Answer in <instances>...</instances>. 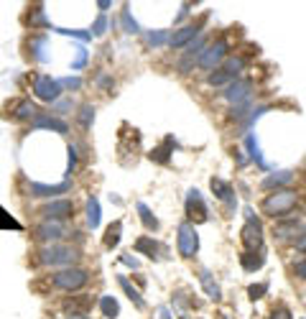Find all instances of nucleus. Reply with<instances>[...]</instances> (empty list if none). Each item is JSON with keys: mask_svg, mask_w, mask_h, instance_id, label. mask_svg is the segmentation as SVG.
Masks as SVG:
<instances>
[{"mask_svg": "<svg viewBox=\"0 0 306 319\" xmlns=\"http://www.w3.org/2000/svg\"><path fill=\"white\" fill-rule=\"evenodd\" d=\"M67 319H84L82 314H72V317H67Z\"/></svg>", "mask_w": 306, "mask_h": 319, "instance_id": "30", "label": "nucleus"}, {"mask_svg": "<svg viewBox=\"0 0 306 319\" xmlns=\"http://www.w3.org/2000/svg\"><path fill=\"white\" fill-rule=\"evenodd\" d=\"M196 34H199V28H196V26H184L181 31H176V34L171 36V46H174V49L184 46V43H187L189 39H194Z\"/></svg>", "mask_w": 306, "mask_h": 319, "instance_id": "11", "label": "nucleus"}, {"mask_svg": "<svg viewBox=\"0 0 306 319\" xmlns=\"http://www.w3.org/2000/svg\"><path fill=\"white\" fill-rule=\"evenodd\" d=\"M36 128H54L59 133H67V123H61V120H54V118H38L36 120Z\"/></svg>", "mask_w": 306, "mask_h": 319, "instance_id": "17", "label": "nucleus"}, {"mask_svg": "<svg viewBox=\"0 0 306 319\" xmlns=\"http://www.w3.org/2000/svg\"><path fill=\"white\" fill-rule=\"evenodd\" d=\"M212 189L217 192L220 199H230V187L225 184V181H220V179H212Z\"/></svg>", "mask_w": 306, "mask_h": 319, "instance_id": "24", "label": "nucleus"}, {"mask_svg": "<svg viewBox=\"0 0 306 319\" xmlns=\"http://www.w3.org/2000/svg\"><path fill=\"white\" fill-rule=\"evenodd\" d=\"M72 212H74V204L69 199H59V202L41 207V217L43 220H67V217H72Z\"/></svg>", "mask_w": 306, "mask_h": 319, "instance_id": "4", "label": "nucleus"}, {"mask_svg": "<svg viewBox=\"0 0 306 319\" xmlns=\"http://www.w3.org/2000/svg\"><path fill=\"white\" fill-rule=\"evenodd\" d=\"M34 92L41 97V100H56L59 97V84L51 80V77H38L36 82H34Z\"/></svg>", "mask_w": 306, "mask_h": 319, "instance_id": "8", "label": "nucleus"}, {"mask_svg": "<svg viewBox=\"0 0 306 319\" xmlns=\"http://www.w3.org/2000/svg\"><path fill=\"white\" fill-rule=\"evenodd\" d=\"M38 115V110H36V105L34 102H21L18 105V110L13 113V118L15 120H26V118H36Z\"/></svg>", "mask_w": 306, "mask_h": 319, "instance_id": "16", "label": "nucleus"}, {"mask_svg": "<svg viewBox=\"0 0 306 319\" xmlns=\"http://www.w3.org/2000/svg\"><path fill=\"white\" fill-rule=\"evenodd\" d=\"M187 212L191 220H207V207L202 202V197H199V192H189V199H187Z\"/></svg>", "mask_w": 306, "mask_h": 319, "instance_id": "9", "label": "nucleus"}, {"mask_svg": "<svg viewBox=\"0 0 306 319\" xmlns=\"http://www.w3.org/2000/svg\"><path fill=\"white\" fill-rule=\"evenodd\" d=\"M294 273H296V279H304L306 281V258H301V261L294 266Z\"/></svg>", "mask_w": 306, "mask_h": 319, "instance_id": "26", "label": "nucleus"}, {"mask_svg": "<svg viewBox=\"0 0 306 319\" xmlns=\"http://www.w3.org/2000/svg\"><path fill=\"white\" fill-rule=\"evenodd\" d=\"M92 307V301L89 299H69V301H64V309H72V312H84V309H89Z\"/></svg>", "mask_w": 306, "mask_h": 319, "instance_id": "21", "label": "nucleus"}, {"mask_svg": "<svg viewBox=\"0 0 306 319\" xmlns=\"http://www.w3.org/2000/svg\"><path fill=\"white\" fill-rule=\"evenodd\" d=\"M100 307H102L105 317H115V314H117V301H115L113 296H102V301H100Z\"/></svg>", "mask_w": 306, "mask_h": 319, "instance_id": "22", "label": "nucleus"}, {"mask_svg": "<svg viewBox=\"0 0 306 319\" xmlns=\"http://www.w3.org/2000/svg\"><path fill=\"white\" fill-rule=\"evenodd\" d=\"M163 319H168V317H166V314H163Z\"/></svg>", "mask_w": 306, "mask_h": 319, "instance_id": "31", "label": "nucleus"}, {"mask_svg": "<svg viewBox=\"0 0 306 319\" xmlns=\"http://www.w3.org/2000/svg\"><path fill=\"white\" fill-rule=\"evenodd\" d=\"M296 207V194L294 192H278L263 199V212L270 217H288Z\"/></svg>", "mask_w": 306, "mask_h": 319, "instance_id": "1", "label": "nucleus"}, {"mask_svg": "<svg viewBox=\"0 0 306 319\" xmlns=\"http://www.w3.org/2000/svg\"><path fill=\"white\" fill-rule=\"evenodd\" d=\"M266 288H268L266 283H258V286H250L248 288V294H250V299H260V294H263Z\"/></svg>", "mask_w": 306, "mask_h": 319, "instance_id": "27", "label": "nucleus"}, {"mask_svg": "<svg viewBox=\"0 0 306 319\" xmlns=\"http://www.w3.org/2000/svg\"><path fill=\"white\" fill-rule=\"evenodd\" d=\"M202 283H204L207 294H209L212 299H220V286H217V283H212V279H209V273H207V271H202Z\"/></svg>", "mask_w": 306, "mask_h": 319, "instance_id": "23", "label": "nucleus"}, {"mask_svg": "<svg viewBox=\"0 0 306 319\" xmlns=\"http://www.w3.org/2000/svg\"><path fill=\"white\" fill-rule=\"evenodd\" d=\"M291 174H283V176H268L266 179V187H273V184H283V181H288Z\"/></svg>", "mask_w": 306, "mask_h": 319, "instance_id": "28", "label": "nucleus"}, {"mask_svg": "<svg viewBox=\"0 0 306 319\" xmlns=\"http://www.w3.org/2000/svg\"><path fill=\"white\" fill-rule=\"evenodd\" d=\"M117 283L122 286V291H125V294H128V299H130V301L135 304V307H138V309H143V307H146V301H143V299H141V294H138V291H135V288H133V286L128 283V279H122V276H120V279H117Z\"/></svg>", "mask_w": 306, "mask_h": 319, "instance_id": "13", "label": "nucleus"}, {"mask_svg": "<svg viewBox=\"0 0 306 319\" xmlns=\"http://www.w3.org/2000/svg\"><path fill=\"white\" fill-rule=\"evenodd\" d=\"M67 189V184H61V187H31V197H51V194H56V192H64Z\"/></svg>", "mask_w": 306, "mask_h": 319, "instance_id": "20", "label": "nucleus"}, {"mask_svg": "<svg viewBox=\"0 0 306 319\" xmlns=\"http://www.w3.org/2000/svg\"><path fill=\"white\" fill-rule=\"evenodd\" d=\"M74 258H76V253L67 245H49L41 250V263H46V266H69L72 268Z\"/></svg>", "mask_w": 306, "mask_h": 319, "instance_id": "3", "label": "nucleus"}, {"mask_svg": "<svg viewBox=\"0 0 306 319\" xmlns=\"http://www.w3.org/2000/svg\"><path fill=\"white\" fill-rule=\"evenodd\" d=\"M248 89H250V84H248V82H237V84H230V89H227V100L237 102V100H242L245 95H248Z\"/></svg>", "mask_w": 306, "mask_h": 319, "instance_id": "15", "label": "nucleus"}, {"mask_svg": "<svg viewBox=\"0 0 306 319\" xmlns=\"http://www.w3.org/2000/svg\"><path fill=\"white\" fill-rule=\"evenodd\" d=\"M301 230V225L296 222V220H286V222H278L273 227V233L278 235V238H288V235H296Z\"/></svg>", "mask_w": 306, "mask_h": 319, "instance_id": "12", "label": "nucleus"}, {"mask_svg": "<svg viewBox=\"0 0 306 319\" xmlns=\"http://www.w3.org/2000/svg\"><path fill=\"white\" fill-rule=\"evenodd\" d=\"M87 220H89L92 227L100 225V207H97V199H89V204H87Z\"/></svg>", "mask_w": 306, "mask_h": 319, "instance_id": "19", "label": "nucleus"}, {"mask_svg": "<svg viewBox=\"0 0 306 319\" xmlns=\"http://www.w3.org/2000/svg\"><path fill=\"white\" fill-rule=\"evenodd\" d=\"M225 51H227V43H225V41H214L212 46H207V49L202 51V56H199V67L212 69L214 64H220L222 59H225Z\"/></svg>", "mask_w": 306, "mask_h": 319, "instance_id": "5", "label": "nucleus"}, {"mask_svg": "<svg viewBox=\"0 0 306 319\" xmlns=\"http://www.w3.org/2000/svg\"><path fill=\"white\" fill-rule=\"evenodd\" d=\"M120 233H122V222L120 220H115L110 227H107V233H105V245L107 248H113V245H117V240H120Z\"/></svg>", "mask_w": 306, "mask_h": 319, "instance_id": "14", "label": "nucleus"}, {"mask_svg": "<svg viewBox=\"0 0 306 319\" xmlns=\"http://www.w3.org/2000/svg\"><path fill=\"white\" fill-rule=\"evenodd\" d=\"M242 242L248 250H260L263 248V227H260V222H248L242 227Z\"/></svg>", "mask_w": 306, "mask_h": 319, "instance_id": "6", "label": "nucleus"}, {"mask_svg": "<svg viewBox=\"0 0 306 319\" xmlns=\"http://www.w3.org/2000/svg\"><path fill=\"white\" fill-rule=\"evenodd\" d=\"M270 319H291V312H288L286 307H278V309L273 312V317H270Z\"/></svg>", "mask_w": 306, "mask_h": 319, "instance_id": "29", "label": "nucleus"}, {"mask_svg": "<svg viewBox=\"0 0 306 319\" xmlns=\"http://www.w3.org/2000/svg\"><path fill=\"white\" fill-rule=\"evenodd\" d=\"M179 250L191 258L196 253V233L191 230V225H181V230H179Z\"/></svg>", "mask_w": 306, "mask_h": 319, "instance_id": "7", "label": "nucleus"}, {"mask_svg": "<svg viewBox=\"0 0 306 319\" xmlns=\"http://www.w3.org/2000/svg\"><path fill=\"white\" fill-rule=\"evenodd\" d=\"M67 235V227L59 225V222H43L38 230H36V238L38 240H59Z\"/></svg>", "mask_w": 306, "mask_h": 319, "instance_id": "10", "label": "nucleus"}, {"mask_svg": "<svg viewBox=\"0 0 306 319\" xmlns=\"http://www.w3.org/2000/svg\"><path fill=\"white\" fill-rule=\"evenodd\" d=\"M138 209H141V215H143V222H146V227H153V230H156V227H158V222H156V217H151L148 207H146V204H138Z\"/></svg>", "mask_w": 306, "mask_h": 319, "instance_id": "25", "label": "nucleus"}, {"mask_svg": "<svg viewBox=\"0 0 306 319\" xmlns=\"http://www.w3.org/2000/svg\"><path fill=\"white\" fill-rule=\"evenodd\" d=\"M135 250H141V253H148V255L153 258V255L158 253V245H156V242H153L151 238H141V240L135 242Z\"/></svg>", "mask_w": 306, "mask_h": 319, "instance_id": "18", "label": "nucleus"}, {"mask_svg": "<svg viewBox=\"0 0 306 319\" xmlns=\"http://www.w3.org/2000/svg\"><path fill=\"white\" fill-rule=\"evenodd\" d=\"M89 281V273L84 268H64L51 276V283L61 291H79L82 286H87Z\"/></svg>", "mask_w": 306, "mask_h": 319, "instance_id": "2", "label": "nucleus"}]
</instances>
